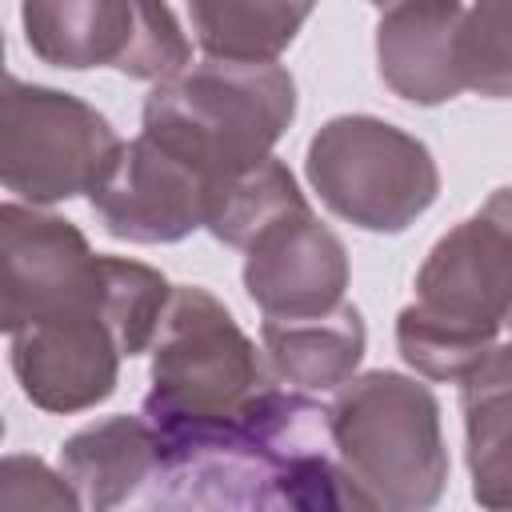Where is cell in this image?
<instances>
[{"label":"cell","instance_id":"6da1fadb","mask_svg":"<svg viewBox=\"0 0 512 512\" xmlns=\"http://www.w3.org/2000/svg\"><path fill=\"white\" fill-rule=\"evenodd\" d=\"M156 440L152 508H368L336 456L328 408L292 384L272 380L228 424Z\"/></svg>","mask_w":512,"mask_h":512},{"label":"cell","instance_id":"7a4b0ae2","mask_svg":"<svg viewBox=\"0 0 512 512\" xmlns=\"http://www.w3.org/2000/svg\"><path fill=\"white\" fill-rule=\"evenodd\" d=\"M512 312V184L448 228L416 272V300L396 316V348L424 380L460 384Z\"/></svg>","mask_w":512,"mask_h":512},{"label":"cell","instance_id":"3957f363","mask_svg":"<svg viewBox=\"0 0 512 512\" xmlns=\"http://www.w3.org/2000/svg\"><path fill=\"white\" fill-rule=\"evenodd\" d=\"M296 116V80L276 60H200L144 100V136L188 160L212 188L264 156Z\"/></svg>","mask_w":512,"mask_h":512},{"label":"cell","instance_id":"277c9868","mask_svg":"<svg viewBox=\"0 0 512 512\" xmlns=\"http://www.w3.org/2000/svg\"><path fill=\"white\" fill-rule=\"evenodd\" d=\"M332 444L368 508H432L448 484L440 400L404 372H360L328 404Z\"/></svg>","mask_w":512,"mask_h":512},{"label":"cell","instance_id":"5b68a950","mask_svg":"<svg viewBox=\"0 0 512 512\" xmlns=\"http://www.w3.org/2000/svg\"><path fill=\"white\" fill-rule=\"evenodd\" d=\"M148 376L144 416L156 436L228 424L276 380L236 316L196 284L172 288Z\"/></svg>","mask_w":512,"mask_h":512},{"label":"cell","instance_id":"8992f818","mask_svg":"<svg viewBox=\"0 0 512 512\" xmlns=\"http://www.w3.org/2000/svg\"><path fill=\"white\" fill-rule=\"evenodd\" d=\"M312 192L364 232H404L440 196V168L424 140L380 116H332L304 156Z\"/></svg>","mask_w":512,"mask_h":512},{"label":"cell","instance_id":"52a82bcc","mask_svg":"<svg viewBox=\"0 0 512 512\" xmlns=\"http://www.w3.org/2000/svg\"><path fill=\"white\" fill-rule=\"evenodd\" d=\"M116 128L72 92L4 80L0 96V180L28 204L88 196L112 152Z\"/></svg>","mask_w":512,"mask_h":512},{"label":"cell","instance_id":"ba28073f","mask_svg":"<svg viewBox=\"0 0 512 512\" xmlns=\"http://www.w3.org/2000/svg\"><path fill=\"white\" fill-rule=\"evenodd\" d=\"M20 20L32 56L64 72L116 68L160 84L192 64V44L164 0H24Z\"/></svg>","mask_w":512,"mask_h":512},{"label":"cell","instance_id":"9c48e42d","mask_svg":"<svg viewBox=\"0 0 512 512\" xmlns=\"http://www.w3.org/2000/svg\"><path fill=\"white\" fill-rule=\"evenodd\" d=\"M104 300V256L72 220L8 200L0 208V328L92 308Z\"/></svg>","mask_w":512,"mask_h":512},{"label":"cell","instance_id":"30bf717a","mask_svg":"<svg viewBox=\"0 0 512 512\" xmlns=\"http://www.w3.org/2000/svg\"><path fill=\"white\" fill-rule=\"evenodd\" d=\"M212 184L152 136L120 140L88 204L104 232L128 244H176L208 224Z\"/></svg>","mask_w":512,"mask_h":512},{"label":"cell","instance_id":"8fae6325","mask_svg":"<svg viewBox=\"0 0 512 512\" xmlns=\"http://www.w3.org/2000/svg\"><path fill=\"white\" fill-rule=\"evenodd\" d=\"M8 340L16 384L40 412L72 416L104 404L116 392L124 348L104 300L24 324Z\"/></svg>","mask_w":512,"mask_h":512},{"label":"cell","instance_id":"7c38bea8","mask_svg":"<svg viewBox=\"0 0 512 512\" xmlns=\"http://www.w3.org/2000/svg\"><path fill=\"white\" fill-rule=\"evenodd\" d=\"M348 252L312 208L288 212L244 248V292L264 316H312L344 300Z\"/></svg>","mask_w":512,"mask_h":512},{"label":"cell","instance_id":"4fadbf2b","mask_svg":"<svg viewBox=\"0 0 512 512\" xmlns=\"http://www.w3.org/2000/svg\"><path fill=\"white\" fill-rule=\"evenodd\" d=\"M376 68L380 80L408 104L436 108L464 92L460 72V0H396L380 8Z\"/></svg>","mask_w":512,"mask_h":512},{"label":"cell","instance_id":"5bb4252c","mask_svg":"<svg viewBox=\"0 0 512 512\" xmlns=\"http://www.w3.org/2000/svg\"><path fill=\"white\" fill-rule=\"evenodd\" d=\"M160 464V440L148 416H108L60 444V472L80 508L104 512L132 500Z\"/></svg>","mask_w":512,"mask_h":512},{"label":"cell","instance_id":"9a60e30c","mask_svg":"<svg viewBox=\"0 0 512 512\" xmlns=\"http://www.w3.org/2000/svg\"><path fill=\"white\" fill-rule=\"evenodd\" d=\"M260 344L280 380L304 392H332L356 376L368 332L360 308L340 300L312 316H264Z\"/></svg>","mask_w":512,"mask_h":512},{"label":"cell","instance_id":"2e32d148","mask_svg":"<svg viewBox=\"0 0 512 512\" xmlns=\"http://www.w3.org/2000/svg\"><path fill=\"white\" fill-rule=\"evenodd\" d=\"M472 500L512 508V344H492L460 380Z\"/></svg>","mask_w":512,"mask_h":512},{"label":"cell","instance_id":"e0dca14e","mask_svg":"<svg viewBox=\"0 0 512 512\" xmlns=\"http://www.w3.org/2000/svg\"><path fill=\"white\" fill-rule=\"evenodd\" d=\"M312 8L316 0H188L196 44L216 60H276Z\"/></svg>","mask_w":512,"mask_h":512},{"label":"cell","instance_id":"ac0fdd59","mask_svg":"<svg viewBox=\"0 0 512 512\" xmlns=\"http://www.w3.org/2000/svg\"><path fill=\"white\" fill-rule=\"evenodd\" d=\"M300 208H308V200H304L296 176L288 172V164L276 156H264L260 164H252L212 188L204 228L220 244L244 252L268 224H276L280 216L300 212Z\"/></svg>","mask_w":512,"mask_h":512},{"label":"cell","instance_id":"d6986e66","mask_svg":"<svg viewBox=\"0 0 512 512\" xmlns=\"http://www.w3.org/2000/svg\"><path fill=\"white\" fill-rule=\"evenodd\" d=\"M460 72L476 96H512V0H472V8H464Z\"/></svg>","mask_w":512,"mask_h":512},{"label":"cell","instance_id":"ffe728a7","mask_svg":"<svg viewBox=\"0 0 512 512\" xmlns=\"http://www.w3.org/2000/svg\"><path fill=\"white\" fill-rule=\"evenodd\" d=\"M0 504L4 508H80L64 472L48 468L36 456H4L0 468Z\"/></svg>","mask_w":512,"mask_h":512},{"label":"cell","instance_id":"44dd1931","mask_svg":"<svg viewBox=\"0 0 512 512\" xmlns=\"http://www.w3.org/2000/svg\"><path fill=\"white\" fill-rule=\"evenodd\" d=\"M372 4H376V8H388V4H396V0H372Z\"/></svg>","mask_w":512,"mask_h":512},{"label":"cell","instance_id":"7402d4cb","mask_svg":"<svg viewBox=\"0 0 512 512\" xmlns=\"http://www.w3.org/2000/svg\"><path fill=\"white\" fill-rule=\"evenodd\" d=\"M504 328H508V332H512V312H508V320H504Z\"/></svg>","mask_w":512,"mask_h":512}]
</instances>
